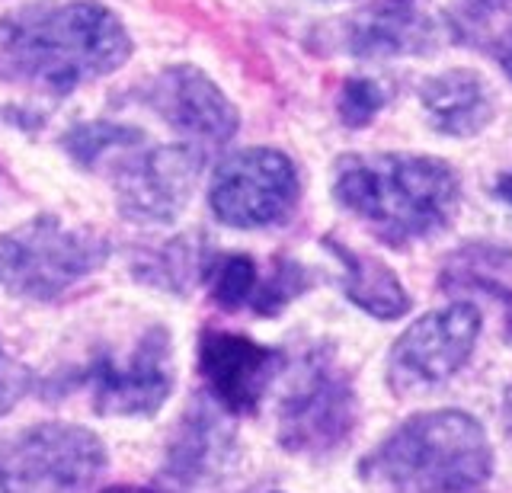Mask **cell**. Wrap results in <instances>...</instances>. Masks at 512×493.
Instances as JSON below:
<instances>
[{
  "label": "cell",
  "instance_id": "6da1fadb",
  "mask_svg": "<svg viewBox=\"0 0 512 493\" xmlns=\"http://www.w3.org/2000/svg\"><path fill=\"white\" fill-rule=\"evenodd\" d=\"M132 39L100 4L42 0L0 20V77L55 93L125 65Z\"/></svg>",
  "mask_w": 512,
  "mask_h": 493
},
{
  "label": "cell",
  "instance_id": "7a4b0ae2",
  "mask_svg": "<svg viewBox=\"0 0 512 493\" xmlns=\"http://www.w3.org/2000/svg\"><path fill=\"white\" fill-rule=\"evenodd\" d=\"M333 196L381 241L404 247L452 225L461 180L426 154H346L333 170Z\"/></svg>",
  "mask_w": 512,
  "mask_h": 493
},
{
  "label": "cell",
  "instance_id": "3957f363",
  "mask_svg": "<svg viewBox=\"0 0 512 493\" xmlns=\"http://www.w3.org/2000/svg\"><path fill=\"white\" fill-rule=\"evenodd\" d=\"M359 471L391 493H474L490 481L493 449L471 413L426 410L400 423Z\"/></svg>",
  "mask_w": 512,
  "mask_h": 493
},
{
  "label": "cell",
  "instance_id": "277c9868",
  "mask_svg": "<svg viewBox=\"0 0 512 493\" xmlns=\"http://www.w3.org/2000/svg\"><path fill=\"white\" fill-rule=\"evenodd\" d=\"M109 257V244L87 228H68L42 215L0 234V289L20 298H58L96 273Z\"/></svg>",
  "mask_w": 512,
  "mask_h": 493
},
{
  "label": "cell",
  "instance_id": "5b68a950",
  "mask_svg": "<svg viewBox=\"0 0 512 493\" xmlns=\"http://www.w3.org/2000/svg\"><path fill=\"white\" fill-rule=\"evenodd\" d=\"M359 417L356 388L330 349H314L279 407V442L295 455H327L349 439Z\"/></svg>",
  "mask_w": 512,
  "mask_h": 493
},
{
  "label": "cell",
  "instance_id": "8992f818",
  "mask_svg": "<svg viewBox=\"0 0 512 493\" xmlns=\"http://www.w3.org/2000/svg\"><path fill=\"white\" fill-rule=\"evenodd\" d=\"M480 327H484V317L471 301H452V305L413 321L397 337L388 356L391 391L410 397L455 378L474 353Z\"/></svg>",
  "mask_w": 512,
  "mask_h": 493
},
{
  "label": "cell",
  "instance_id": "52a82bcc",
  "mask_svg": "<svg viewBox=\"0 0 512 493\" xmlns=\"http://www.w3.org/2000/svg\"><path fill=\"white\" fill-rule=\"evenodd\" d=\"M208 202L228 228L276 225L298 202L295 164L272 148L240 151L215 170Z\"/></svg>",
  "mask_w": 512,
  "mask_h": 493
},
{
  "label": "cell",
  "instance_id": "ba28073f",
  "mask_svg": "<svg viewBox=\"0 0 512 493\" xmlns=\"http://www.w3.org/2000/svg\"><path fill=\"white\" fill-rule=\"evenodd\" d=\"M7 465L20 493H84L106 468L96 433L71 423H42L10 445Z\"/></svg>",
  "mask_w": 512,
  "mask_h": 493
},
{
  "label": "cell",
  "instance_id": "9c48e42d",
  "mask_svg": "<svg viewBox=\"0 0 512 493\" xmlns=\"http://www.w3.org/2000/svg\"><path fill=\"white\" fill-rule=\"evenodd\" d=\"M170 333L151 327L128 356H100L84 381L93 407L106 417H154L173 391Z\"/></svg>",
  "mask_w": 512,
  "mask_h": 493
},
{
  "label": "cell",
  "instance_id": "30bf717a",
  "mask_svg": "<svg viewBox=\"0 0 512 493\" xmlns=\"http://www.w3.org/2000/svg\"><path fill=\"white\" fill-rule=\"evenodd\" d=\"M202 170V157L186 145L144 148L122 157L112 183L119 193V209L132 221H173L186 209Z\"/></svg>",
  "mask_w": 512,
  "mask_h": 493
},
{
  "label": "cell",
  "instance_id": "8fae6325",
  "mask_svg": "<svg viewBox=\"0 0 512 493\" xmlns=\"http://www.w3.org/2000/svg\"><path fill=\"white\" fill-rule=\"evenodd\" d=\"M199 369L212 401L231 413H253L282 369V353L240 333L205 330L199 343Z\"/></svg>",
  "mask_w": 512,
  "mask_h": 493
},
{
  "label": "cell",
  "instance_id": "7c38bea8",
  "mask_svg": "<svg viewBox=\"0 0 512 493\" xmlns=\"http://www.w3.org/2000/svg\"><path fill=\"white\" fill-rule=\"evenodd\" d=\"M144 103L176 132L202 141H228L237 132V109L208 74L176 65L157 74L144 90Z\"/></svg>",
  "mask_w": 512,
  "mask_h": 493
},
{
  "label": "cell",
  "instance_id": "4fadbf2b",
  "mask_svg": "<svg viewBox=\"0 0 512 493\" xmlns=\"http://www.w3.org/2000/svg\"><path fill=\"white\" fill-rule=\"evenodd\" d=\"M336 45L356 58L426 55L436 45V26L416 0H378L336 26Z\"/></svg>",
  "mask_w": 512,
  "mask_h": 493
},
{
  "label": "cell",
  "instance_id": "5bb4252c",
  "mask_svg": "<svg viewBox=\"0 0 512 493\" xmlns=\"http://www.w3.org/2000/svg\"><path fill=\"white\" fill-rule=\"evenodd\" d=\"M234 455V429L218 413V401L199 397L176 426L164 458V481L176 490H192L224 474Z\"/></svg>",
  "mask_w": 512,
  "mask_h": 493
},
{
  "label": "cell",
  "instance_id": "9a60e30c",
  "mask_svg": "<svg viewBox=\"0 0 512 493\" xmlns=\"http://www.w3.org/2000/svg\"><path fill=\"white\" fill-rule=\"evenodd\" d=\"M420 103L432 129L448 138H471L493 119V90L487 77L468 68H452L423 81Z\"/></svg>",
  "mask_w": 512,
  "mask_h": 493
},
{
  "label": "cell",
  "instance_id": "2e32d148",
  "mask_svg": "<svg viewBox=\"0 0 512 493\" xmlns=\"http://www.w3.org/2000/svg\"><path fill=\"white\" fill-rule=\"evenodd\" d=\"M327 250L343 266V289L352 305H359L378 321H397V317L410 311V295L388 263L368 257V253L349 250L333 237H327Z\"/></svg>",
  "mask_w": 512,
  "mask_h": 493
},
{
  "label": "cell",
  "instance_id": "e0dca14e",
  "mask_svg": "<svg viewBox=\"0 0 512 493\" xmlns=\"http://www.w3.org/2000/svg\"><path fill=\"white\" fill-rule=\"evenodd\" d=\"M445 292H480L500 301L512 343V250L493 244H468L442 269Z\"/></svg>",
  "mask_w": 512,
  "mask_h": 493
},
{
  "label": "cell",
  "instance_id": "ac0fdd59",
  "mask_svg": "<svg viewBox=\"0 0 512 493\" xmlns=\"http://www.w3.org/2000/svg\"><path fill=\"white\" fill-rule=\"evenodd\" d=\"M448 29L455 42L493 58L512 77V0H455Z\"/></svg>",
  "mask_w": 512,
  "mask_h": 493
},
{
  "label": "cell",
  "instance_id": "d6986e66",
  "mask_svg": "<svg viewBox=\"0 0 512 493\" xmlns=\"http://www.w3.org/2000/svg\"><path fill=\"white\" fill-rule=\"evenodd\" d=\"M202 269V257H199V247L192 237H180V241H170L167 247H160L154 253L141 260L138 273L157 282L160 289H170V292H186L189 282H196V273Z\"/></svg>",
  "mask_w": 512,
  "mask_h": 493
},
{
  "label": "cell",
  "instance_id": "ffe728a7",
  "mask_svg": "<svg viewBox=\"0 0 512 493\" xmlns=\"http://www.w3.org/2000/svg\"><path fill=\"white\" fill-rule=\"evenodd\" d=\"M144 135L138 129H128V125H112V122H90V125H77L74 132L64 138V148L71 151V157L84 167H96L106 161L109 154H116L125 145H135Z\"/></svg>",
  "mask_w": 512,
  "mask_h": 493
},
{
  "label": "cell",
  "instance_id": "44dd1931",
  "mask_svg": "<svg viewBox=\"0 0 512 493\" xmlns=\"http://www.w3.org/2000/svg\"><path fill=\"white\" fill-rule=\"evenodd\" d=\"M256 292V263L244 253H228L218 257L212 266V298L224 311L244 308Z\"/></svg>",
  "mask_w": 512,
  "mask_h": 493
},
{
  "label": "cell",
  "instance_id": "7402d4cb",
  "mask_svg": "<svg viewBox=\"0 0 512 493\" xmlns=\"http://www.w3.org/2000/svg\"><path fill=\"white\" fill-rule=\"evenodd\" d=\"M311 285V276H308V269L292 263V260H279L276 269H272V276L263 282V285H256V292H253V311L256 314H279L288 301H295L304 289Z\"/></svg>",
  "mask_w": 512,
  "mask_h": 493
},
{
  "label": "cell",
  "instance_id": "603a6c76",
  "mask_svg": "<svg viewBox=\"0 0 512 493\" xmlns=\"http://www.w3.org/2000/svg\"><path fill=\"white\" fill-rule=\"evenodd\" d=\"M384 103H388V97H384L381 84H375L372 77H352L340 93V119L349 129H362L381 113Z\"/></svg>",
  "mask_w": 512,
  "mask_h": 493
},
{
  "label": "cell",
  "instance_id": "cb8c5ba5",
  "mask_svg": "<svg viewBox=\"0 0 512 493\" xmlns=\"http://www.w3.org/2000/svg\"><path fill=\"white\" fill-rule=\"evenodd\" d=\"M29 381L32 375L26 365L16 356H10L7 346L0 343V417H4L7 410H13L16 401L29 391Z\"/></svg>",
  "mask_w": 512,
  "mask_h": 493
},
{
  "label": "cell",
  "instance_id": "d4e9b609",
  "mask_svg": "<svg viewBox=\"0 0 512 493\" xmlns=\"http://www.w3.org/2000/svg\"><path fill=\"white\" fill-rule=\"evenodd\" d=\"M496 196H500L503 202H509V205H512V170H509V173H503V177L496 180Z\"/></svg>",
  "mask_w": 512,
  "mask_h": 493
},
{
  "label": "cell",
  "instance_id": "484cf974",
  "mask_svg": "<svg viewBox=\"0 0 512 493\" xmlns=\"http://www.w3.org/2000/svg\"><path fill=\"white\" fill-rule=\"evenodd\" d=\"M103 493H154L148 487H135V484H116V487H106Z\"/></svg>",
  "mask_w": 512,
  "mask_h": 493
},
{
  "label": "cell",
  "instance_id": "4316f807",
  "mask_svg": "<svg viewBox=\"0 0 512 493\" xmlns=\"http://www.w3.org/2000/svg\"><path fill=\"white\" fill-rule=\"evenodd\" d=\"M0 493H10V481H7L4 471H0Z\"/></svg>",
  "mask_w": 512,
  "mask_h": 493
}]
</instances>
